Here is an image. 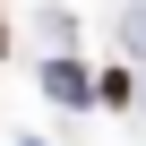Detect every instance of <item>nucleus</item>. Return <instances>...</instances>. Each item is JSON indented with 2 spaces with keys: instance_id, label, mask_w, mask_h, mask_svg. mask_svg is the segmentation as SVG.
<instances>
[{
  "instance_id": "nucleus-1",
  "label": "nucleus",
  "mask_w": 146,
  "mask_h": 146,
  "mask_svg": "<svg viewBox=\"0 0 146 146\" xmlns=\"http://www.w3.org/2000/svg\"><path fill=\"white\" fill-rule=\"evenodd\" d=\"M43 95H52V103H69V112L103 103V95H95V78H86V60H43Z\"/></svg>"
},
{
  "instance_id": "nucleus-2",
  "label": "nucleus",
  "mask_w": 146,
  "mask_h": 146,
  "mask_svg": "<svg viewBox=\"0 0 146 146\" xmlns=\"http://www.w3.org/2000/svg\"><path fill=\"white\" fill-rule=\"evenodd\" d=\"M95 95L120 112V103H137V78H129V69H103V78H95Z\"/></svg>"
},
{
  "instance_id": "nucleus-3",
  "label": "nucleus",
  "mask_w": 146,
  "mask_h": 146,
  "mask_svg": "<svg viewBox=\"0 0 146 146\" xmlns=\"http://www.w3.org/2000/svg\"><path fill=\"white\" fill-rule=\"evenodd\" d=\"M9 52H17V35H9V17H0V60H9Z\"/></svg>"
},
{
  "instance_id": "nucleus-4",
  "label": "nucleus",
  "mask_w": 146,
  "mask_h": 146,
  "mask_svg": "<svg viewBox=\"0 0 146 146\" xmlns=\"http://www.w3.org/2000/svg\"><path fill=\"white\" fill-rule=\"evenodd\" d=\"M17 146H43V137H17Z\"/></svg>"
}]
</instances>
